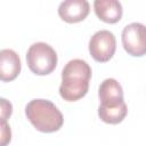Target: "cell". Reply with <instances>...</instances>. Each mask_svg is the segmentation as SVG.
<instances>
[{"mask_svg":"<svg viewBox=\"0 0 146 146\" xmlns=\"http://www.w3.org/2000/svg\"><path fill=\"white\" fill-rule=\"evenodd\" d=\"M91 67L80 58L70 60L62 71L59 95L66 102H75L84 97L89 89Z\"/></svg>","mask_w":146,"mask_h":146,"instance_id":"obj_1","label":"cell"},{"mask_svg":"<svg viewBox=\"0 0 146 146\" xmlns=\"http://www.w3.org/2000/svg\"><path fill=\"white\" fill-rule=\"evenodd\" d=\"M25 115L32 125L41 132L58 131L64 123L62 112L48 99H32L25 106Z\"/></svg>","mask_w":146,"mask_h":146,"instance_id":"obj_2","label":"cell"},{"mask_svg":"<svg viewBox=\"0 0 146 146\" xmlns=\"http://www.w3.org/2000/svg\"><path fill=\"white\" fill-rule=\"evenodd\" d=\"M57 52L46 42H35L26 52V63L31 72L36 75L50 74L57 66Z\"/></svg>","mask_w":146,"mask_h":146,"instance_id":"obj_3","label":"cell"},{"mask_svg":"<svg viewBox=\"0 0 146 146\" xmlns=\"http://www.w3.org/2000/svg\"><path fill=\"white\" fill-rule=\"evenodd\" d=\"M116 39L108 30H99L89 40V52L91 57L99 63L108 62L115 54Z\"/></svg>","mask_w":146,"mask_h":146,"instance_id":"obj_4","label":"cell"},{"mask_svg":"<svg viewBox=\"0 0 146 146\" xmlns=\"http://www.w3.org/2000/svg\"><path fill=\"white\" fill-rule=\"evenodd\" d=\"M122 46L133 57L146 55V26L141 23H130L122 31Z\"/></svg>","mask_w":146,"mask_h":146,"instance_id":"obj_5","label":"cell"},{"mask_svg":"<svg viewBox=\"0 0 146 146\" xmlns=\"http://www.w3.org/2000/svg\"><path fill=\"white\" fill-rule=\"evenodd\" d=\"M99 106L102 107H115L124 103L123 89L121 84L113 78L105 79L98 89Z\"/></svg>","mask_w":146,"mask_h":146,"instance_id":"obj_6","label":"cell"},{"mask_svg":"<svg viewBox=\"0 0 146 146\" xmlns=\"http://www.w3.org/2000/svg\"><path fill=\"white\" fill-rule=\"evenodd\" d=\"M89 10L90 6L86 0H66L60 2L58 15L67 23H78L88 16Z\"/></svg>","mask_w":146,"mask_h":146,"instance_id":"obj_7","label":"cell"},{"mask_svg":"<svg viewBox=\"0 0 146 146\" xmlns=\"http://www.w3.org/2000/svg\"><path fill=\"white\" fill-rule=\"evenodd\" d=\"M19 56L13 49H2L0 51V79L3 82L15 80L21 73Z\"/></svg>","mask_w":146,"mask_h":146,"instance_id":"obj_8","label":"cell"},{"mask_svg":"<svg viewBox=\"0 0 146 146\" xmlns=\"http://www.w3.org/2000/svg\"><path fill=\"white\" fill-rule=\"evenodd\" d=\"M94 10L100 21L108 24L117 23L123 14L122 5L117 0H96Z\"/></svg>","mask_w":146,"mask_h":146,"instance_id":"obj_9","label":"cell"},{"mask_svg":"<svg viewBox=\"0 0 146 146\" xmlns=\"http://www.w3.org/2000/svg\"><path fill=\"white\" fill-rule=\"evenodd\" d=\"M128 114V107L125 103H122L115 107H102L98 106V116L100 120L108 124H117L124 120Z\"/></svg>","mask_w":146,"mask_h":146,"instance_id":"obj_10","label":"cell"},{"mask_svg":"<svg viewBox=\"0 0 146 146\" xmlns=\"http://www.w3.org/2000/svg\"><path fill=\"white\" fill-rule=\"evenodd\" d=\"M0 128H1V144H0V146H7V144L10 143V140H11L10 127L8 125L7 121H1Z\"/></svg>","mask_w":146,"mask_h":146,"instance_id":"obj_11","label":"cell"},{"mask_svg":"<svg viewBox=\"0 0 146 146\" xmlns=\"http://www.w3.org/2000/svg\"><path fill=\"white\" fill-rule=\"evenodd\" d=\"M0 100H1V121H7V119L11 115L13 105L5 98H1Z\"/></svg>","mask_w":146,"mask_h":146,"instance_id":"obj_12","label":"cell"}]
</instances>
